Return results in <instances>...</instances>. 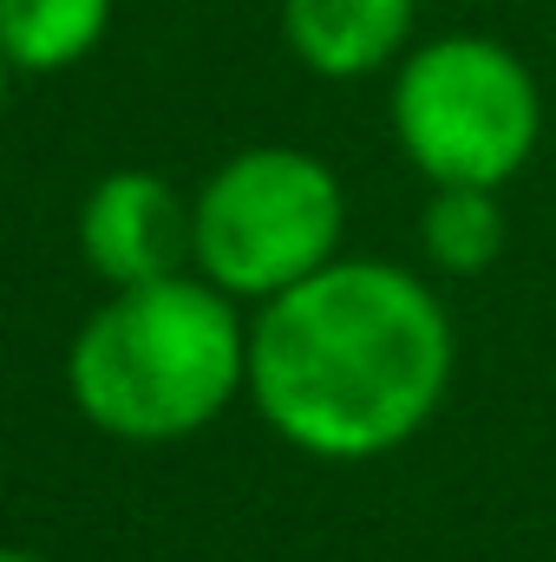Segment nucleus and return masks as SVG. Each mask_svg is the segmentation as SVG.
I'll return each mask as SVG.
<instances>
[{
	"instance_id": "obj_1",
	"label": "nucleus",
	"mask_w": 556,
	"mask_h": 562,
	"mask_svg": "<svg viewBox=\"0 0 556 562\" xmlns=\"http://www.w3.org/2000/svg\"><path fill=\"white\" fill-rule=\"evenodd\" d=\"M452 353V321L413 269L341 256L256 307L249 400L294 451L367 464L432 425Z\"/></svg>"
},
{
	"instance_id": "obj_2",
	"label": "nucleus",
	"mask_w": 556,
	"mask_h": 562,
	"mask_svg": "<svg viewBox=\"0 0 556 562\" xmlns=\"http://www.w3.org/2000/svg\"><path fill=\"white\" fill-rule=\"evenodd\" d=\"M66 393L125 445L190 438L249 393V321L203 276L112 288L73 334Z\"/></svg>"
},
{
	"instance_id": "obj_3",
	"label": "nucleus",
	"mask_w": 556,
	"mask_h": 562,
	"mask_svg": "<svg viewBox=\"0 0 556 562\" xmlns=\"http://www.w3.org/2000/svg\"><path fill=\"white\" fill-rule=\"evenodd\" d=\"M347 196L341 177L294 144H249L190 196V262L230 301H276L294 281L341 262Z\"/></svg>"
},
{
	"instance_id": "obj_4",
	"label": "nucleus",
	"mask_w": 556,
	"mask_h": 562,
	"mask_svg": "<svg viewBox=\"0 0 556 562\" xmlns=\"http://www.w3.org/2000/svg\"><path fill=\"white\" fill-rule=\"evenodd\" d=\"M387 112L400 150L432 190H504L544 138V92L531 66L485 33H445L413 46L393 72Z\"/></svg>"
},
{
	"instance_id": "obj_5",
	"label": "nucleus",
	"mask_w": 556,
	"mask_h": 562,
	"mask_svg": "<svg viewBox=\"0 0 556 562\" xmlns=\"http://www.w3.org/2000/svg\"><path fill=\"white\" fill-rule=\"evenodd\" d=\"M79 256L105 288L184 276L190 262V203L157 170H112L79 203Z\"/></svg>"
},
{
	"instance_id": "obj_6",
	"label": "nucleus",
	"mask_w": 556,
	"mask_h": 562,
	"mask_svg": "<svg viewBox=\"0 0 556 562\" xmlns=\"http://www.w3.org/2000/svg\"><path fill=\"white\" fill-rule=\"evenodd\" d=\"M419 0H281V40L314 79H367L400 59Z\"/></svg>"
},
{
	"instance_id": "obj_7",
	"label": "nucleus",
	"mask_w": 556,
	"mask_h": 562,
	"mask_svg": "<svg viewBox=\"0 0 556 562\" xmlns=\"http://www.w3.org/2000/svg\"><path fill=\"white\" fill-rule=\"evenodd\" d=\"M112 26V0H0V59L13 72H66Z\"/></svg>"
},
{
	"instance_id": "obj_8",
	"label": "nucleus",
	"mask_w": 556,
	"mask_h": 562,
	"mask_svg": "<svg viewBox=\"0 0 556 562\" xmlns=\"http://www.w3.org/2000/svg\"><path fill=\"white\" fill-rule=\"evenodd\" d=\"M419 249L432 256V269L445 276H485L504 249V210L498 190H471V183H445L432 190L425 216H419Z\"/></svg>"
},
{
	"instance_id": "obj_9",
	"label": "nucleus",
	"mask_w": 556,
	"mask_h": 562,
	"mask_svg": "<svg viewBox=\"0 0 556 562\" xmlns=\"http://www.w3.org/2000/svg\"><path fill=\"white\" fill-rule=\"evenodd\" d=\"M0 562H46V557H33V550H7V543H0Z\"/></svg>"
},
{
	"instance_id": "obj_10",
	"label": "nucleus",
	"mask_w": 556,
	"mask_h": 562,
	"mask_svg": "<svg viewBox=\"0 0 556 562\" xmlns=\"http://www.w3.org/2000/svg\"><path fill=\"white\" fill-rule=\"evenodd\" d=\"M7 79H13V66H7V59H0V105H7Z\"/></svg>"
}]
</instances>
